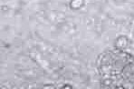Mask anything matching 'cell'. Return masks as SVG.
Wrapping results in <instances>:
<instances>
[{"mask_svg": "<svg viewBox=\"0 0 134 89\" xmlns=\"http://www.w3.org/2000/svg\"><path fill=\"white\" fill-rule=\"evenodd\" d=\"M63 89H71V86H64Z\"/></svg>", "mask_w": 134, "mask_h": 89, "instance_id": "obj_4", "label": "cell"}, {"mask_svg": "<svg viewBox=\"0 0 134 89\" xmlns=\"http://www.w3.org/2000/svg\"><path fill=\"white\" fill-rule=\"evenodd\" d=\"M43 89H55V87L52 85H47V86H44Z\"/></svg>", "mask_w": 134, "mask_h": 89, "instance_id": "obj_3", "label": "cell"}, {"mask_svg": "<svg viewBox=\"0 0 134 89\" xmlns=\"http://www.w3.org/2000/svg\"><path fill=\"white\" fill-rule=\"evenodd\" d=\"M127 42H126V40L124 38H121L118 41V46L119 47H125Z\"/></svg>", "mask_w": 134, "mask_h": 89, "instance_id": "obj_1", "label": "cell"}, {"mask_svg": "<svg viewBox=\"0 0 134 89\" xmlns=\"http://www.w3.org/2000/svg\"><path fill=\"white\" fill-rule=\"evenodd\" d=\"M82 1H74L72 3V7H78V5H82Z\"/></svg>", "mask_w": 134, "mask_h": 89, "instance_id": "obj_2", "label": "cell"}]
</instances>
